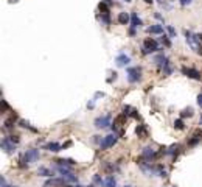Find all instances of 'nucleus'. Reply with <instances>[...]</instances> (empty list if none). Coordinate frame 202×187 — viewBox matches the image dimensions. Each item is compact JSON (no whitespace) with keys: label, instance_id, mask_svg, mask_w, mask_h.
Here are the masks:
<instances>
[{"label":"nucleus","instance_id":"nucleus-1","mask_svg":"<svg viewBox=\"0 0 202 187\" xmlns=\"http://www.w3.org/2000/svg\"><path fill=\"white\" fill-rule=\"evenodd\" d=\"M185 38H187V44L190 45V48L196 53H202V42L198 39L196 34H193L191 31H185Z\"/></svg>","mask_w":202,"mask_h":187},{"label":"nucleus","instance_id":"nucleus-2","mask_svg":"<svg viewBox=\"0 0 202 187\" xmlns=\"http://www.w3.org/2000/svg\"><path fill=\"white\" fill-rule=\"evenodd\" d=\"M157 50H160V48H159V44H157L156 39H151V38L145 39V42H143V53H145V55L154 53V52H157Z\"/></svg>","mask_w":202,"mask_h":187},{"label":"nucleus","instance_id":"nucleus-3","mask_svg":"<svg viewBox=\"0 0 202 187\" xmlns=\"http://www.w3.org/2000/svg\"><path fill=\"white\" fill-rule=\"evenodd\" d=\"M142 80V69L140 67H129L128 69V81L138 83Z\"/></svg>","mask_w":202,"mask_h":187},{"label":"nucleus","instance_id":"nucleus-4","mask_svg":"<svg viewBox=\"0 0 202 187\" xmlns=\"http://www.w3.org/2000/svg\"><path fill=\"white\" fill-rule=\"evenodd\" d=\"M117 140H118V136L114 133V134H109V136H106L103 139V142H101V145L100 147L103 148V150H106V148H110V147H114V145L117 143Z\"/></svg>","mask_w":202,"mask_h":187},{"label":"nucleus","instance_id":"nucleus-5","mask_svg":"<svg viewBox=\"0 0 202 187\" xmlns=\"http://www.w3.org/2000/svg\"><path fill=\"white\" fill-rule=\"evenodd\" d=\"M39 157H40L39 150L31 148V150H26V153L24 154V161H25V162H36Z\"/></svg>","mask_w":202,"mask_h":187},{"label":"nucleus","instance_id":"nucleus-6","mask_svg":"<svg viewBox=\"0 0 202 187\" xmlns=\"http://www.w3.org/2000/svg\"><path fill=\"white\" fill-rule=\"evenodd\" d=\"M182 73L187 75L188 78H193V80H198V81H201V78H202L201 72L196 70V69H191V67H182Z\"/></svg>","mask_w":202,"mask_h":187},{"label":"nucleus","instance_id":"nucleus-7","mask_svg":"<svg viewBox=\"0 0 202 187\" xmlns=\"http://www.w3.org/2000/svg\"><path fill=\"white\" fill-rule=\"evenodd\" d=\"M2 150H5V153H12V151H16V143L10 137H5V139H2Z\"/></svg>","mask_w":202,"mask_h":187},{"label":"nucleus","instance_id":"nucleus-8","mask_svg":"<svg viewBox=\"0 0 202 187\" xmlns=\"http://www.w3.org/2000/svg\"><path fill=\"white\" fill-rule=\"evenodd\" d=\"M110 125V115H103V117H98L95 120V128H106Z\"/></svg>","mask_w":202,"mask_h":187},{"label":"nucleus","instance_id":"nucleus-9","mask_svg":"<svg viewBox=\"0 0 202 187\" xmlns=\"http://www.w3.org/2000/svg\"><path fill=\"white\" fill-rule=\"evenodd\" d=\"M115 62H117V66H118V67H126V66L129 64V62H131V58L128 56V55L121 53V55H118V56H117Z\"/></svg>","mask_w":202,"mask_h":187},{"label":"nucleus","instance_id":"nucleus-10","mask_svg":"<svg viewBox=\"0 0 202 187\" xmlns=\"http://www.w3.org/2000/svg\"><path fill=\"white\" fill-rule=\"evenodd\" d=\"M65 186V179H48L45 183V187H64Z\"/></svg>","mask_w":202,"mask_h":187},{"label":"nucleus","instance_id":"nucleus-11","mask_svg":"<svg viewBox=\"0 0 202 187\" xmlns=\"http://www.w3.org/2000/svg\"><path fill=\"white\" fill-rule=\"evenodd\" d=\"M126 117L128 115H124V114L115 117V119H114V125H112V129H117V126H123V125L126 123Z\"/></svg>","mask_w":202,"mask_h":187},{"label":"nucleus","instance_id":"nucleus-12","mask_svg":"<svg viewBox=\"0 0 202 187\" xmlns=\"http://www.w3.org/2000/svg\"><path fill=\"white\" fill-rule=\"evenodd\" d=\"M62 148V145H59L58 142H50V143H47L45 145V150H48V151H53V153H58V151H61Z\"/></svg>","mask_w":202,"mask_h":187},{"label":"nucleus","instance_id":"nucleus-13","mask_svg":"<svg viewBox=\"0 0 202 187\" xmlns=\"http://www.w3.org/2000/svg\"><path fill=\"white\" fill-rule=\"evenodd\" d=\"M154 156H156V151L152 150L151 147L143 148V151H142V159H148V161H149V159H151V157H154Z\"/></svg>","mask_w":202,"mask_h":187},{"label":"nucleus","instance_id":"nucleus-14","mask_svg":"<svg viewBox=\"0 0 202 187\" xmlns=\"http://www.w3.org/2000/svg\"><path fill=\"white\" fill-rule=\"evenodd\" d=\"M131 25H132V28H138V27H142V19L137 16V13H132V14H131Z\"/></svg>","mask_w":202,"mask_h":187},{"label":"nucleus","instance_id":"nucleus-15","mask_svg":"<svg viewBox=\"0 0 202 187\" xmlns=\"http://www.w3.org/2000/svg\"><path fill=\"white\" fill-rule=\"evenodd\" d=\"M135 133H137V136L140 137V139H146V137H148V131H146L145 125H138L137 129H135Z\"/></svg>","mask_w":202,"mask_h":187},{"label":"nucleus","instance_id":"nucleus-16","mask_svg":"<svg viewBox=\"0 0 202 187\" xmlns=\"http://www.w3.org/2000/svg\"><path fill=\"white\" fill-rule=\"evenodd\" d=\"M118 22H120L121 25L129 24V22H131V17H129L128 13H120V14H118Z\"/></svg>","mask_w":202,"mask_h":187},{"label":"nucleus","instance_id":"nucleus-17","mask_svg":"<svg viewBox=\"0 0 202 187\" xmlns=\"http://www.w3.org/2000/svg\"><path fill=\"white\" fill-rule=\"evenodd\" d=\"M148 33H152V34H162L163 33V27L162 25H151L148 28Z\"/></svg>","mask_w":202,"mask_h":187},{"label":"nucleus","instance_id":"nucleus-18","mask_svg":"<svg viewBox=\"0 0 202 187\" xmlns=\"http://www.w3.org/2000/svg\"><path fill=\"white\" fill-rule=\"evenodd\" d=\"M37 175H40V176H53V170L47 169V167H39L37 169Z\"/></svg>","mask_w":202,"mask_h":187},{"label":"nucleus","instance_id":"nucleus-19","mask_svg":"<svg viewBox=\"0 0 202 187\" xmlns=\"http://www.w3.org/2000/svg\"><path fill=\"white\" fill-rule=\"evenodd\" d=\"M56 164H58V165H62V167H68V165H75L76 162L73 161V159H58Z\"/></svg>","mask_w":202,"mask_h":187},{"label":"nucleus","instance_id":"nucleus-20","mask_svg":"<svg viewBox=\"0 0 202 187\" xmlns=\"http://www.w3.org/2000/svg\"><path fill=\"white\" fill-rule=\"evenodd\" d=\"M98 10H100V13L101 14H109V5L106 3V2H100V5H98Z\"/></svg>","mask_w":202,"mask_h":187},{"label":"nucleus","instance_id":"nucleus-21","mask_svg":"<svg viewBox=\"0 0 202 187\" xmlns=\"http://www.w3.org/2000/svg\"><path fill=\"white\" fill-rule=\"evenodd\" d=\"M104 187H117L115 178H114V176H107L106 181H104Z\"/></svg>","mask_w":202,"mask_h":187},{"label":"nucleus","instance_id":"nucleus-22","mask_svg":"<svg viewBox=\"0 0 202 187\" xmlns=\"http://www.w3.org/2000/svg\"><path fill=\"white\" fill-rule=\"evenodd\" d=\"M14 122H16V114H11L10 119L5 120V128H11L12 125H14Z\"/></svg>","mask_w":202,"mask_h":187},{"label":"nucleus","instance_id":"nucleus-23","mask_svg":"<svg viewBox=\"0 0 202 187\" xmlns=\"http://www.w3.org/2000/svg\"><path fill=\"white\" fill-rule=\"evenodd\" d=\"M180 117L185 119V117H193V108H185L182 112H180Z\"/></svg>","mask_w":202,"mask_h":187},{"label":"nucleus","instance_id":"nucleus-24","mask_svg":"<svg viewBox=\"0 0 202 187\" xmlns=\"http://www.w3.org/2000/svg\"><path fill=\"white\" fill-rule=\"evenodd\" d=\"M199 140H201V137L196 134V136H193V139H190V140H188V145H190V147H193V145L199 143Z\"/></svg>","mask_w":202,"mask_h":187},{"label":"nucleus","instance_id":"nucleus-25","mask_svg":"<svg viewBox=\"0 0 202 187\" xmlns=\"http://www.w3.org/2000/svg\"><path fill=\"white\" fill-rule=\"evenodd\" d=\"M19 123H20V126H24V128H28V129H31V131H34V133H36V128H33V126H30V123L26 122V120H20Z\"/></svg>","mask_w":202,"mask_h":187},{"label":"nucleus","instance_id":"nucleus-26","mask_svg":"<svg viewBox=\"0 0 202 187\" xmlns=\"http://www.w3.org/2000/svg\"><path fill=\"white\" fill-rule=\"evenodd\" d=\"M166 31H168L170 38H176V30H174V27H171V25H166Z\"/></svg>","mask_w":202,"mask_h":187},{"label":"nucleus","instance_id":"nucleus-27","mask_svg":"<svg viewBox=\"0 0 202 187\" xmlns=\"http://www.w3.org/2000/svg\"><path fill=\"white\" fill-rule=\"evenodd\" d=\"M174 128H176V129H184V122H182V119L174 120Z\"/></svg>","mask_w":202,"mask_h":187},{"label":"nucleus","instance_id":"nucleus-28","mask_svg":"<svg viewBox=\"0 0 202 187\" xmlns=\"http://www.w3.org/2000/svg\"><path fill=\"white\" fill-rule=\"evenodd\" d=\"M100 20H101L103 24H106V25L110 24V17H109V14H101V16H100Z\"/></svg>","mask_w":202,"mask_h":187},{"label":"nucleus","instance_id":"nucleus-29","mask_svg":"<svg viewBox=\"0 0 202 187\" xmlns=\"http://www.w3.org/2000/svg\"><path fill=\"white\" fill-rule=\"evenodd\" d=\"M132 111H134V109H132L131 106H124L123 108V114L124 115H132Z\"/></svg>","mask_w":202,"mask_h":187},{"label":"nucleus","instance_id":"nucleus-30","mask_svg":"<svg viewBox=\"0 0 202 187\" xmlns=\"http://www.w3.org/2000/svg\"><path fill=\"white\" fill-rule=\"evenodd\" d=\"M160 41H162V44H163L165 47H170V45H171V41L168 39V36H163L162 39H160Z\"/></svg>","mask_w":202,"mask_h":187},{"label":"nucleus","instance_id":"nucleus-31","mask_svg":"<svg viewBox=\"0 0 202 187\" xmlns=\"http://www.w3.org/2000/svg\"><path fill=\"white\" fill-rule=\"evenodd\" d=\"M193 2V0H180V5L182 6H187V5H190Z\"/></svg>","mask_w":202,"mask_h":187},{"label":"nucleus","instance_id":"nucleus-32","mask_svg":"<svg viewBox=\"0 0 202 187\" xmlns=\"http://www.w3.org/2000/svg\"><path fill=\"white\" fill-rule=\"evenodd\" d=\"M93 181H95V183H100V184H101V183H103V179H101L98 175H95V176H93ZM103 184H104V183H103Z\"/></svg>","mask_w":202,"mask_h":187},{"label":"nucleus","instance_id":"nucleus-33","mask_svg":"<svg viewBox=\"0 0 202 187\" xmlns=\"http://www.w3.org/2000/svg\"><path fill=\"white\" fill-rule=\"evenodd\" d=\"M10 139L14 142V143H19V136H10Z\"/></svg>","mask_w":202,"mask_h":187},{"label":"nucleus","instance_id":"nucleus-34","mask_svg":"<svg viewBox=\"0 0 202 187\" xmlns=\"http://www.w3.org/2000/svg\"><path fill=\"white\" fill-rule=\"evenodd\" d=\"M198 105L202 108V94H199V95H198Z\"/></svg>","mask_w":202,"mask_h":187},{"label":"nucleus","instance_id":"nucleus-35","mask_svg":"<svg viewBox=\"0 0 202 187\" xmlns=\"http://www.w3.org/2000/svg\"><path fill=\"white\" fill-rule=\"evenodd\" d=\"M154 17H156L157 20H162V22H163V17H162V16H160V14H159V13H156V14H154Z\"/></svg>","mask_w":202,"mask_h":187},{"label":"nucleus","instance_id":"nucleus-36","mask_svg":"<svg viewBox=\"0 0 202 187\" xmlns=\"http://www.w3.org/2000/svg\"><path fill=\"white\" fill-rule=\"evenodd\" d=\"M0 183H2V187H8V186H6V184H5V179H3V178H2V179H0Z\"/></svg>","mask_w":202,"mask_h":187},{"label":"nucleus","instance_id":"nucleus-37","mask_svg":"<svg viewBox=\"0 0 202 187\" xmlns=\"http://www.w3.org/2000/svg\"><path fill=\"white\" fill-rule=\"evenodd\" d=\"M129 33L132 34V36H134V34H135V28H131V30H129Z\"/></svg>","mask_w":202,"mask_h":187},{"label":"nucleus","instance_id":"nucleus-38","mask_svg":"<svg viewBox=\"0 0 202 187\" xmlns=\"http://www.w3.org/2000/svg\"><path fill=\"white\" fill-rule=\"evenodd\" d=\"M196 36H198V39H199L201 42H202V34H196Z\"/></svg>","mask_w":202,"mask_h":187},{"label":"nucleus","instance_id":"nucleus-39","mask_svg":"<svg viewBox=\"0 0 202 187\" xmlns=\"http://www.w3.org/2000/svg\"><path fill=\"white\" fill-rule=\"evenodd\" d=\"M104 2H106L107 5H110V3H112V0H104Z\"/></svg>","mask_w":202,"mask_h":187},{"label":"nucleus","instance_id":"nucleus-40","mask_svg":"<svg viewBox=\"0 0 202 187\" xmlns=\"http://www.w3.org/2000/svg\"><path fill=\"white\" fill-rule=\"evenodd\" d=\"M145 2H146V3H151V2H152V0H145Z\"/></svg>","mask_w":202,"mask_h":187},{"label":"nucleus","instance_id":"nucleus-41","mask_svg":"<svg viewBox=\"0 0 202 187\" xmlns=\"http://www.w3.org/2000/svg\"><path fill=\"white\" fill-rule=\"evenodd\" d=\"M124 2H131V0H124Z\"/></svg>","mask_w":202,"mask_h":187},{"label":"nucleus","instance_id":"nucleus-42","mask_svg":"<svg viewBox=\"0 0 202 187\" xmlns=\"http://www.w3.org/2000/svg\"><path fill=\"white\" fill-rule=\"evenodd\" d=\"M201 122H202V117H201Z\"/></svg>","mask_w":202,"mask_h":187},{"label":"nucleus","instance_id":"nucleus-43","mask_svg":"<svg viewBox=\"0 0 202 187\" xmlns=\"http://www.w3.org/2000/svg\"><path fill=\"white\" fill-rule=\"evenodd\" d=\"M124 187H129V186H124Z\"/></svg>","mask_w":202,"mask_h":187},{"label":"nucleus","instance_id":"nucleus-44","mask_svg":"<svg viewBox=\"0 0 202 187\" xmlns=\"http://www.w3.org/2000/svg\"><path fill=\"white\" fill-rule=\"evenodd\" d=\"M174 187H176V186H174Z\"/></svg>","mask_w":202,"mask_h":187}]
</instances>
